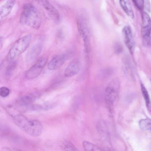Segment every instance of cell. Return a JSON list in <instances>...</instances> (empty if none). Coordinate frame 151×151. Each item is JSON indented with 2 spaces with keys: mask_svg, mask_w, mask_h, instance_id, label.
Wrapping results in <instances>:
<instances>
[{
  "mask_svg": "<svg viewBox=\"0 0 151 151\" xmlns=\"http://www.w3.org/2000/svg\"><path fill=\"white\" fill-rule=\"evenodd\" d=\"M20 22L22 24L38 29L40 27L41 20L36 8L32 4L27 3L23 7Z\"/></svg>",
  "mask_w": 151,
  "mask_h": 151,
  "instance_id": "obj_1",
  "label": "cell"
},
{
  "mask_svg": "<svg viewBox=\"0 0 151 151\" xmlns=\"http://www.w3.org/2000/svg\"><path fill=\"white\" fill-rule=\"evenodd\" d=\"M31 38V35L27 34L17 40L9 50L7 59L11 61L25 51L30 42Z\"/></svg>",
  "mask_w": 151,
  "mask_h": 151,
  "instance_id": "obj_2",
  "label": "cell"
},
{
  "mask_svg": "<svg viewBox=\"0 0 151 151\" xmlns=\"http://www.w3.org/2000/svg\"><path fill=\"white\" fill-rule=\"evenodd\" d=\"M119 81L117 78L112 80L107 86L105 90V98L107 106L111 113L114 104L117 99Z\"/></svg>",
  "mask_w": 151,
  "mask_h": 151,
  "instance_id": "obj_3",
  "label": "cell"
},
{
  "mask_svg": "<svg viewBox=\"0 0 151 151\" xmlns=\"http://www.w3.org/2000/svg\"><path fill=\"white\" fill-rule=\"evenodd\" d=\"M86 20L83 18L79 17L77 21L78 31L84 43L85 51L88 52L90 50L88 26Z\"/></svg>",
  "mask_w": 151,
  "mask_h": 151,
  "instance_id": "obj_4",
  "label": "cell"
},
{
  "mask_svg": "<svg viewBox=\"0 0 151 151\" xmlns=\"http://www.w3.org/2000/svg\"><path fill=\"white\" fill-rule=\"evenodd\" d=\"M47 62V58L45 57L40 58L26 72L25 74V78L30 80L37 77L41 73Z\"/></svg>",
  "mask_w": 151,
  "mask_h": 151,
  "instance_id": "obj_5",
  "label": "cell"
},
{
  "mask_svg": "<svg viewBox=\"0 0 151 151\" xmlns=\"http://www.w3.org/2000/svg\"><path fill=\"white\" fill-rule=\"evenodd\" d=\"M42 129V125L38 120H28L22 130L30 136L36 137L41 134Z\"/></svg>",
  "mask_w": 151,
  "mask_h": 151,
  "instance_id": "obj_6",
  "label": "cell"
},
{
  "mask_svg": "<svg viewBox=\"0 0 151 151\" xmlns=\"http://www.w3.org/2000/svg\"><path fill=\"white\" fill-rule=\"evenodd\" d=\"M142 18L141 34L144 41L148 42L151 32V19L145 12L142 13Z\"/></svg>",
  "mask_w": 151,
  "mask_h": 151,
  "instance_id": "obj_7",
  "label": "cell"
},
{
  "mask_svg": "<svg viewBox=\"0 0 151 151\" xmlns=\"http://www.w3.org/2000/svg\"><path fill=\"white\" fill-rule=\"evenodd\" d=\"M44 10H45L55 22H58L60 19L59 13L57 9L55 8L47 0H35Z\"/></svg>",
  "mask_w": 151,
  "mask_h": 151,
  "instance_id": "obj_8",
  "label": "cell"
},
{
  "mask_svg": "<svg viewBox=\"0 0 151 151\" xmlns=\"http://www.w3.org/2000/svg\"><path fill=\"white\" fill-rule=\"evenodd\" d=\"M122 34L124 42L130 52L133 54L134 49V41L131 28L128 26L122 29Z\"/></svg>",
  "mask_w": 151,
  "mask_h": 151,
  "instance_id": "obj_9",
  "label": "cell"
},
{
  "mask_svg": "<svg viewBox=\"0 0 151 151\" xmlns=\"http://www.w3.org/2000/svg\"><path fill=\"white\" fill-rule=\"evenodd\" d=\"M68 58V55L66 53H61L56 55L48 63V69L52 70L58 68L65 62Z\"/></svg>",
  "mask_w": 151,
  "mask_h": 151,
  "instance_id": "obj_10",
  "label": "cell"
},
{
  "mask_svg": "<svg viewBox=\"0 0 151 151\" xmlns=\"http://www.w3.org/2000/svg\"><path fill=\"white\" fill-rule=\"evenodd\" d=\"M81 67V63L80 60L77 59H74L65 69L64 75L66 77L73 76L78 73Z\"/></svg>",
  "mask_w": 151,
  "mask_h": 151,
  "instance_id": "obj_11",
  "label": "cell"
},
{
  "mask_svg": "<svg viewBox=\"0 0 151 151\" xmlns=\"http://www.w3.org/2000/svg\"><path fill=\"white\" fill-rule=\"evenodd\" d=\"M42 46L39 43H36L31 48L28 53L27 60L30 62H32L37 59L41 53Z\"/></svg>",
  "mask_w": 151,
  "mask_h": 151,
  "instance_id": "obj_12",
  "label": "cell"
},
{
  "mask_svg": "<svg viewBox=\"0 0 151 151\" xmlns=\"http://www.w3.org/2000/svg\"><path fill=\"white\" fill-rule=\"evenodd\" d=\"M16 0H8L1 7L0 9V18H4L8 16L10 13Z\"/></svg>",
  "mask_w": 151,
  "mask_h": 151,
  "instance_id": "obj_13",
  "label": "cell"
},
{
  "mask_svg": "<svg viewBox=\"0 0 151 151\" xmlns=\"http://www.w3.org/2000/svg\"><path fill=\"white\" fill-rule=\"evenodd\" d=\"M120 5L126 14L133 19L134 14L129 0H119Z\"/></svg>",
  "mask_w": 151,
  "mask_h": 151,
  "instance_id": "obj_14",
  "label": "cell"
},
{
  "mask_svg": "<svg viewBox=\"0 0 151 151\" xmlns=\"http://www.w3.org/2000/svg\"><path fill=\"white\" fill-rule=\"evenodd\" d=\"M141 89L147 108L149 111L151 112V101L148 93L143 84H141Z\"/></svg>",
  "mask_w": 151,
  "mask_h": 151,
  "instance_id": "obj_15",
  "label": "cell"
},
{
  "mask_svg": "<svg viewBox=\"0 0 151 151\" xmlns=\"http://www.w3.org/2000/svg\"><path fill=\"white\" fill-rule=\"evenodd\" d=\"M139 125L141 129L151 131V119L149 118L142 119L139 121Z\"/></svg>",
  "mask_w": 151,
  "mask_h": 151,
  "instance_id": "obj_16",
  "label": "cell"
},
{
  "mask_svg": "<svg viewBox=\"0 0 151 151\" xmlns=\"http://www.w3.org/2000/svg\"><path fill=\"white\" fill-rule=\"evenodd\" d=\"M83 148L86 151H99L102 150L96 145L87 141H84L83 143Z\"/></svg>",
  "mask_w": 151,
  "mask_h": 151,
  "instance_id": "obj_17",
  "label": "cell"
},
{
  "mask_svg": "<svg viewBox=\"0 0 151 151\" xmlns=\"http://www.w3.org/2000/svg\"><path fill=\"white\" fill-rule=\"evenodd\" d=\"M61 148L66 151H78L79 150L70 142L64 140L61 143Z\"/></svg>",
  "mask_w": 151,
  "mask_h": 151,
  "instance_id": "obj_18",
  "label": "cell"
},
{
  "mask_svg": "<svg viewBox=\"0 0 151 151\" xmlns=\"http://www.w3.org/2000/svg\"><path fill=\"white\" fill-rule=\"evenodd\" d=\"M36 99V96L32 95L25 96L20 99L22 104L24 105H27L31 104Z\"/></svg>",
  "mask_w": 151,
  "mask_h": 151,
  "instance_id": "obj_19",
  "label": "cell"
},
{
  "mask_svg": "<svg viewBox=\"0 0 151 151\" xmlns=\"http://www.w3.org/2000/svg\"><path fill=\"white\" fill-rule=\"evenodd\" d=\"M97 128L98 132L101 134L105 133L106 131V126L105 122L100 121L97 124Z\"/></svg>",
  "mask_w": 151,
  "mask_h": 151,
  "instance_id": "obj_20",
  "label": "cell"
},
{
  "mask_svg": "<svg viewBox=\"0 0 151 151\" xmlns=\"http://www.w3.org/2000/svg\"><path fill=\"white\" fill-rule=\"evenodd\" d=\"M16 63L12 62L7 67L6 72V75L7 77H9L12 74L16 67Z\"/></svg>",
  "mask_w": 151,
  "mask_h": 151,
  "instance_id": "obj_21",
  "label": "cell"
},
{
  "mask_svg": "<svg viewBox=\"0 0 151 151\" xmlns=\"http://www.w3.org/2000/svg\"><path fill=\"white\" fill-rule=\"evenodd\" d=\"M113 49L116 53L119 54L122 52L123 48L121 43L118 42H116L114 45Z\"/></svg>",
  "mask_w": 151,
  "mask_h": 151,
  "instance_id": "obj_22",
  "label": "cell"
},
{
  "mask_svg": "<svg viewBox=\"0 0 151 151\" xmlns=\"http://www.w3.org/2000/svg\"><path fill=\"white\" fill-rule=\"evenodd\" d=\"M134 4L139 9L142 10L144 6V0H132Z\"/></svg>",
  "mask_w": 151,
  "mask_h": 151,
  "instance_id": "obj_23",
  "label": "cell"
},
{
  "mask_svg": "<svg viewBox=\"0 0 151 151\" xmlns=\"http://www.w3.org/2000/svg\"><path fill=\"white\" fill-rule=\"evenodd\" d=\"M9 90L7 87H3L0 88V95L2 97H6L9 95Z\"/></svg>",
  "mask_w": 151,
  "mask_h": 151,
  "instance_id": "obj_24",
  "label": "cell"
}]
</instances>
